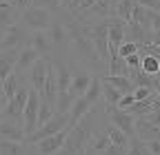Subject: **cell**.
Here are the masks:
<instances>
[{
    "instance_id": "1",
    "label": "cell",
    "mask_w": 160,
    "mask_h": 155,
    "mask_svg": "<svg viewBox=\"0 0 160 155\" xmlns=\"http://www.w3.org/2000/svg\"><path fill=\"white\" fill-rule=\"evenodd\" d=\"M100 115H102V109H100V102H98L87 115H82V118L78 120L76 126L69 129L62 148H60L56 155H82V151H85V148L91 144V140H93V133H96L100 126L107 124V122L100 124Z\"/></svg>"
},
{
    "instance_id": "2",
    "label": "cell",
    "mask_w": 160,
    "mask_h": 155,
    "mask_svg": "<svg viewBox=\"0 0 160 155\" xmlns=\"http://www.w3.org/2000/svg\"><path fill=\"white\" fill-rule=\"evenodd\" d=\"M51 20H53V13L49 9L36 7V5H31L29 9H25L20 13V22H22L27 29H31V31H47Z\"/></svg>"
},
{
    "instance_id": "3",
    "label": "cell",
    "mask_w": 160,
    "mask_h": 155,
    "mask_svg": "<svg viewBox=\"0 0 160 155\" xmlns=\"http://www.w3.org/2000/svg\"><path fill=\"white\" fill-rule=\"evenodd\" d=\"M27 98H29V84L22 82L18 87L16 95L5 104L2 109V115L0 120H11V122H22V111H25V104H27Z\"/></svg>"
},
{
    "instance_id": "4",
    "label": "cell",
    "mask_w": 160,
    "mask_h": 155,
    "mask_svg": "<svg viewBox=\"0 0 160 155\" xmlns=\"http://www.w3.org/2000/svg\"><path fill=\"white\" fill-rule=\"evenodd\" d=\"M65 126H69V115H65V113H53V118L51 120H47L42 126H38L29 138H27V142L25 144H38L40 140H45V138H49V135H56L58 131H62Z\"/></svg>"
},
{
    "instance_id": "5",
    "label": "cell",
    "mask_w": 160,
    "mask_h": 155,
    "mask_svg": "<svg viewBox=\"0 0 160 155\" xmlns=\"http://www.w3.org/2000/svg\"><path fill=\"white\" fill-rule=\"evenodd\" d=\"M27 38H29V29L18 20L16 25L7 27V29H5V33L0 35V51L25 47V45H27Z\"/></svg>"
},
{
    "instance_id": "6",
    "label": "cell",
    "mask_w": 160,
    "mask_h": 155,
    "mask_svg": "<svg viewBox=\"0 0 160 155\" xmlns=\"http://www.w3.org/2000/svg\"><path fill=\"white\" fill-rule=\"evenodd\" d=\"M105 27H107V42H109V53L118 51V47L127 40V25L116 16L105 18Z\"/></svg>"
},
{
    "instance_id": "7",
    "label": "cell",
    "mask_w": 160,
    "mask_h": 155,
    "mask_svg": "<svg viewBox=\"0 0 160 155\" xmlns=\"http://www.w3.org/2000/svg\"><path fill=\"white\" fill-rule=\"evenodd\" d=\"M38 106H40V93L29 89V98H27V104L22 111V129H25L27 138L38 129Z\"/></svg>"
},
{
    "instance_id": "8",
    "label": "cell",
    "mask_w": 160,
    "mask_h": 155,
    "mask_svg": "<svg viewBox=\"0 0 160 155\" xmlns=\"http://www.w3.org/2000/svg\"><path fill=\"white\" fill-rule=\"evenodd\" d=\"M107 120H109V124H111V126H116V129L122 131L129 140H131V138H136V118H133L129 111L113 109V111H109V113H107Z\"/></svg>"
},
{
    "instance_id": "9",
    "label": "cell",
    "mask_w": 160,
    "mask_h": 155,
    "mask_svg": "<svg viewBox=\"0 0 160 155\" xmlns=\"http://www.w3.org/2000/svg\"><path fill=\"white\" fill-rule=\"evenodd\" d=\"M69 129H71V126H65L62 131H58L56 135H49V138L40 140L38 144H33V146H36V153H38V155H56L60 148H62Z\"/></svg>"
},
{
    "instance_id": "10",
    "label": "cell",
    "mask_w": 160,
    "mask_h": 155,
    "mask_svg": "<svg viewBox=\"0 0 160 155\" xmlns=\"http://www.w3.org/2000/svg\"><path fill=\"white\" fill-rule=\"evenodd\" d=\"M47 38L51 40V47L58 49V51H69V33H67V27L58 20V18H53L49 29L45 31Z\"/></svg>"
},
{
    "instance_id": "11",
    "label": "cell",
    "mask_w": 160,
    "mask_h": 155,
    "mask_svg": "<svg viewBox=\"0 0 160 155\" xmlns=\"http://www.w3.org/2000/svg\"><path fill=\"white\" fill-rule=\"evenodd\" d=\"M47 67H49V60H45V58H38V60L33 62V67L25 73L29 89L40 93V89H42V84H45V78H47Z\"/></svg>"
},
{
    "instance_id": "12",
    "label": "cell",
    "mask_w": 160,
    "mask_h": 155,
    "mask_svg": "<svg viewBox=\"0 0 160 155\" xmlns=\"http://www.w3.org/2000/svg\"><path fill=\"white\" fill-rule=\"evenodd\" d=\"M27 45L38 53V58H45V60H49L51 53H53V47H51V40L47 38L45 31H31L29 38H27Z\"/></svg>"
},
{
    "instance_id": "13",
    "label": "cell",
    "mask_w": 160,
    "mask_h": 155,
    "mask_svg": "<svg viewBox=\"0 0 160 155\" xmlns=\"http://www.w3.org/2000/svg\"><path fill=\"white\" fill-rule=\"evenodd\" d=\"M91 80H93V73H89L87 69H80L78 73H71V84H69V93L71 98H80V95H85L87 89L91 87Z\"/></svg>"
},
{
    "instance_id": "14",
    "label": "cell",
    "mask_w": 160,
    "mask_h": 155,
    "mask_svg": "<svg viewBox=\"0 0 160 155\" xmlns=\"http://www.w3.org/2000/svg\"><path fill=\"white\" fill-rule=\"evenodd\" d=\"M0 140L9 142H27V135L22 129V122H11V120H0Z\"/></svg>"
},
{
    "instance_id": "15",
    "label": "cell",
    "mask_w": 160,
    "mask_h": 155,
    "mask_svg": "<svg viewBox=\"0 0 160 155\" xmlns=\"http://www.w3.org/2000/svg\"><path fill=\"white\" fill-rule=\"evenodd\" d=\"M38 60V53L29 47V45H25V47H20V53H18V60H16V67H13V71L18 73V75H25L31 67H33V62Z\"/></svg>"
},
{
    "instance_id": "16",
    "label": "cell",
    "mask_w": 160,
    "mask_h": 155,
    "mask_svg": "<svg viewBox=\"0 0 160 155\" xmlns=\"http://www.w3.org/2000/svg\"><path fill=\"white\" fill-rule=\"evenodd\" d=\"M100 80L102 82H107V84H111L120 95H129V93H133V82L129 80V75H100Z\"/></svg>"
},
{
    "instance_id": "17",
    "label": "cell",
    "mask_w": 160,
    "mask_h": 155,
    "mask_svg": "<svg viewBox=\"0 0 160 155\" xmlns=\"http://www.w3.org/2000/svg\"><path fill=\"white\" fill-rule=\"evenodd\" d=\"M18 53H20V49L0 51V80H5L9 73H13V67H16V60H18Z\"/></svg>"
},
{
    "instance_id": "18",
    "label": "cell",
    "mask_w": 160,
    "mask_h": 155,
    "mask_svg": "<svg viewBox=\"0 0 160 155\" xmlns=\"http://www.w3.org/2000/svg\"><path fill=\"white\" fill-rule=\"evenodd\" d=\"M140 71L147 75H160V58L140 51Z\"/></svg>"
},
{
    "instance_id": "19",
    "label": "cell",
    "mask_w": 160,
    "mask_h": 155,
    "mask_svg": "<svg viewBox=\"0 0 160 155\" xmlns=\"http://www.w3.org/2000/svg\"><path fill=\"white\" fill-rule=\"evenodd\" d=\"M0 155H31V146L22 142L0 140Z\"/></svg>"
},
{
    "instance_id": "20",
    "label": "cell",
    "mask_w": 160,
    "mask_h": 155,
    "mask_svg": "<svg viewBox=\"0 0 160 155\" xmlns=\"http://www.w3.org/2000/svg\"><path fill=\"white\" fill-rule=\"evenodd\" d=\"M22 82H25V78H22V75H18L16 71H13V73H9L5 80H2V93H5V100H7V102L16 95L18 87L22 84Z\"/></svg>"
},
{
    "instance_id": "21",
    "label": "cell",
    "mask_w": 160,
    "mask_h": 155,
    "mask_svg": "<svg viewBox=\"0 0 160 155\" xmlns=\"http://www.w3.org/2000/svg\"><path fill=\"white\" fill-rule=\"evenodd\" d=\"M105 133H107V138H109V142H111L113 146H120V148H127V146H129V138H127L120 129L111 126L109 120H107V124H105Z\"/></svg>"
},
{
    "instance_id": "22",
    "label": "cell",
    "mask_w": 160,
    "mask_h": 155,
    "mask_svg": "<svg viewBox=\"0 0 160 155\" xmlns=\"http://www.w3.org/2000/svg\"><path fill=\"white\" fill-rule=\"evenodd\" d=\"M73 102H76V98H71L69 91H60L58 98H56V106H53V109H56V113H65V115H69Z\"/></svg>"
},
{
    "instance_id": "23",
    "label": "cell",
    "mask_w": 160,
    "mask_h": 155,
    "mask_svg": "<svg viewBox=\"0 0 160 155\" xmlns=\"http://www.w3.org/2000/svg\"><path fill=\"white\" fill-rule=\"evenodd\" d=\"M53 113H56V109H53L51 104H47V102L40 100V106H38V126H42L47 120H51Z\"/></svg>"
},
{
    "instance_id": "24",
    "label": "cell",
    "mask_w": 160,
    "mask_h": 155,
    "mask_svg": "<svg viewBox=\"0 0 160 155\" xmlns=\"http://www.w3.org/2000/svg\"><path fill=\"white\" fill-rule=\"evenodd\" d=\"M127 155H151L145 146L142 140H138V138H131L129 140V146H127Z\"/></svg>"
},
{
    "instance_id": "25",
    "label": "cell",
    "mask_w": 160,
    "mask_h": 155,
    "mask_svg": "<svg viewBox=\"0 0 160 155\" xmlns=\"http://www.w3.org/2000/svg\"><path fill=\"white\" fill-rule=\"evenodd\" d=\"M138 51H140V45L129 42V40H125L122 45L118 47V55L122 58V60H125V58H129V55H133V53H138Z\"/></svg>"
},
{
    "instance_id": "26",
    "label": "cell",
    "mask_w": 160,
    "mask_h": 155,
    "mask_svg": "<svg viewBox=\"0 0 160 155\" xmlns=\"http://www.w3.org/2000/svg\"><path fill=\"white\" fill-rule=\"evenodd\" d=\"M147 20H149V33L151 31H160V13L147 11Z\"/></svg>"
},
{
    "instance_id": "27",
    "label": "cell",
    "mask_w": 160,
    "mask_h": 155,
    "mask_svg": "<svg viewBox=\"0 0 160 155\" xmlns=\"http://www.w3.org/2000/svg\"><path fill=\"white\" fill-rule=\"evenodd\" d=\"M7 2H9V5L18 11V13H22L25 9H29V7L33 5V0H7Z\"/></svg>"
},
{
    "instance_id": "28",
    "label": "cell",
    "mask_w": 160,
    "mask_h": 155,
    "mask_svg": "<svg viewBox=\"0 0 160 155\" xmlns=\"http://www.w3.org/2000/svg\"><path fill=\"white\" fill-rule=\"evenodd\" d=\"M136 2H138L140 7H145L147 11H156V13H160V0H136Z\"/></svg>"
},
{
    "instance_id": "29",
    "label": "cell",
    "mask_w": 160,
    "mask_h": 155,
    "mask_svg": "<svg viewBox=\"0 0 160 155\" xmlns=\"http://www.w3.org/2000/svg\"><path fill=\"white\" fill-rule=\"evenodd\" d=\"M125 64H127V69H129V71L140 69V51H138V53H133V55H129V58H125Z\"/></svg>"
},
{
    "instance_id": "30",
    "label": "cell",
    "mask_w": 160,
    "mask_h": 155,
    "mask_svg": "<svg viewBox=\"0 0 160 155\" xmlns=\"http://www.w3.org/2000/svg\"><path fill=\"white\" fill-rule=\"evenodd\" d=\"M151 93H158V91H151V89H140V87H136L131 95H133V100H136V102H140V100H145V98H149Z\"/></svg>"
},
{
    "instance_id": "31",
    "label": "cell",
    "mask_w": 160,
    "mask_h": 155,
    "mask_svg": "<svg viewBox=\"0 0 160 155\" xmlns=\"http://www.w3.org/2000/svg\"><path fill=\"white\" fill-rule=\"evenodd\" d=\"M33 5L36 7H42V9H49V11H56L60 7L58 0H33Z\"/></svg>"
},
{
    "instance_id": "32",
    "label": "cell",
    "mask_w": 160,
    "mask_h": 155,
    "mask_svg": "<svg viewBox=\"0 0 160 155\" xmlns=\"http://www.w3.org/2000/svg\"><path fill=\"white\" fill-rule=\"evenodd\" d=\"M133 102H136V100H133V95H131V93H129V95H122V98L118 100L116 109H122V111H127V109H129V106H131Z\"/></svg>"
},
{
    "instance_id": "33",
    "label": "cell",
    "mask_w": 160,
    "mask_h": 155,
    "mask_svg": "<svg viewBox=\"0 0 160 155\" xmlns=\"http://www.w3.org/2000/svg\"><path fill=\"white\" fill-rule=\"evenodd\" d=\"M145 45L160 47V31H151V33H147V40H145Z\"/></svg>"
},
{
    "instance_id": "34",
    "label": "cell",
    "mask_w": 160,
    "mask_h": 155,
    "mask_svg": "<svg viewBox=\"0 0 160 155\" xmlns=\"http://www.w3.org/2000/svg\"><path fill=\"white\" fill-rule=\"evenodd\" d=\"M102 155H127V148H120V146H113V144H109V146L102 151Z\"/></svg>"
},
{
    "instance_id": "35",
    "label": "cell",
    "mask_w": 160,
    "mask_h": 155,
    "mask_svg": "<svg viewBox=\"0 0 160 155\" xmlns=\"http://www.w3.org/2000/svg\"><path fill=\"white\" fill-rule=\"evenodd\" d=\"M145 146L151 155H160V140H149V142H145Z\"/></svg>"
},
{
    "instance_id": "36",
    "label": "cell",
    "mask_w": 160,
    "mask_h": 155,
    "mask_svg": "<svg viewBox=\"0 0 160 155\" xmlns=\"http://www.w3.org/2000/svg\"><path fill=\"white\" fill-rule=\"evenodd\" d=\"M58 5L62 7V9H67V11H69V7H71V0H58Z\"/></svg>"
},
{
    "instance_id": "37",
    "label": "cell",
    "mask_w": 160,
    "mask_h": 155,
    "mask_svg": "<svg viewBox=\"0 0 160 155\" xmlns=\"http://www.w3.org/2000/svg\"><path fill=\"white\" fill-rule=\"evenodd\" d=\"M82 155H102V153H98V151H93L91 146H87V148L82 151Z\"/></svg>"
},
{
    "instance_id": "38",
    "label": "cell",
    "mask_w": 160,
    "mask_h": 155,
    "mask_svg": "<svg viewBox=\"0 0 160 155\" xmlns=\"http://www.w3.org/2000/svg\"><path fill=\"white\" fill-rule=\"evenodd\" d=\"M0 87H2V80H0Z\"/></svg>"
}]
</instances>
